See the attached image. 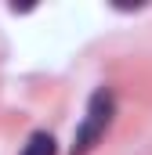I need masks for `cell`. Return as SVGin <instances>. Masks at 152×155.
I'll use <instances>...</instances> for the list:
<instances>
[{"instance_id": "obj_2", "label": "cell", "mask_w": 152, "mask_h": 155, "mask_svg": "<svg viewBox=\"0 0 152 155\" xmlns=\"http://www.w3.org/2000/svg\"><path fill=\"white\" fill-rule=\"evenodd\" d=\"M22 155H54V137L51 134H33L29 141H26V148H22Z\"/></svg>"}, {"instance_id": "obj_1", "label": "cell", "mask_w": 152, "mask_h": 155, "mask_svg": "<svg viewBox=\"0 0 152 155\" xmlns=\"http://www.w3.org/2000/svg\"><path fill=\"white\" fill-rule=\"evenodd\" d=\"M112 108H116L112 90H105V87H102V90H94V94H91L87 119H83V126H80V134H76V144H73L76 155L91 152V148H94V141L109 130V123H112Z\"/></svg>"}]
</instances>
